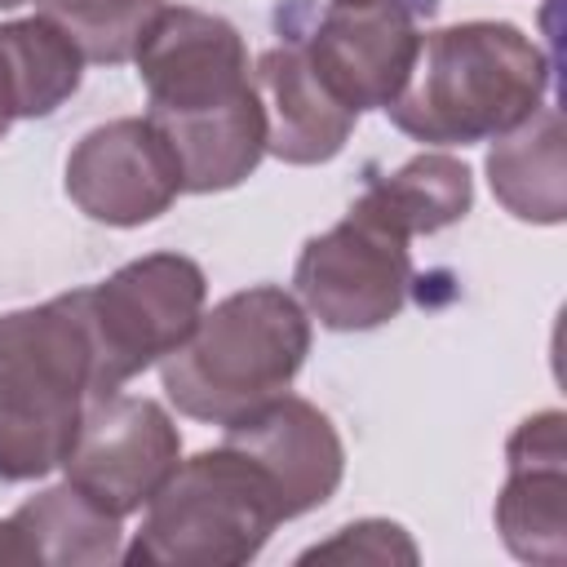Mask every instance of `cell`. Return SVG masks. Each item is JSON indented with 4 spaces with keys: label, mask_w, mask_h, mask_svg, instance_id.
Listing matches in <instances>:
<instances>
[{
    "label": "cell",
    "mask_w": 567,
    "mask_h": 567,
    "mask_svg": "<svg viewBox=\"0 0 567 567\" xmlns=\"http://www.w3.org/2000/svg\"><path fill=\"white\" fill-rule=\"evenodd\" d=\"M549 58L514 22H456L421 35L390 124L425 146H470L518 128L545 106Z\"/></svg>",
    "instance_id": "1"
},
{
    "label": "cell",
    "mask_w": 567,
    "mask_h": 567,
    "mask_svg": "<svg viewBox=\"0 0 567 567\" xmlns=\"http://www.w3.org/2000/svg\"><path fill=\"white\" fill-rule=\"evenodd\" d=\"M310 354V319L297 297L257 284L221 297L164 359L159 381L182 416L230 425L284 394Z\"/></svg>",
    "instance_id": "2"
},
{
    "label": "cell",
    "mask_w": 567,
    "mask_h": 567,
    "mask_svg": "<svg viewBox=\"0 0 567 567\" xmlns=\"http://www.w3.org/2000/svg\"><path fill=\"white\" fill-rule=\"evenodd\" d=\"M93 399V346L80 288L0 315V478L62 465Z\"/></svg>",
    "instance_id": "3"
},
{
    "label": "cell",
    "mask_w": 567,
    "mask_h": 567,
    "mask_svg": "<svg viewBox=\"0 0 567 567\" xmlns=\"http://www.w3.org/2000/svg\"><path fill=\"white\" fill-rule=\"evenodd\" d=\"M279 523L284 509L261 465L221 443L177 461L120 558L128 567H239Z\"/></svg>",
    "instance_id": "4"
},
{
    "label": "cell",
    "mask_w": 567,
    "mask_h": 567,
    "mask_svg": "<svg viewBox=\"0 0 567 567\" xmlns=\"http://www.w3.org/2000/svg\"><path fill=\"white\" fill-rule=\"evenodd\" d=\"M208 279L182 252H151L93 288H80V310L93 346V399L168 359L199 323Z\"/></svg>",
    "instance_id": "5"
},
{
    "label": "cell",
    "mask_w": 567,
    "mask_h": 567,
    "mask_svg": "<svg viewBox=\"0 0 567 567\" xmlns=\"http://www.w3.org/2000/svg\"><path fill=\"white\" fill-rule=\"evenodd\" d=\"M439 0H328L319 13L301 4V27L279 9V27L323 89L363 115L368 106H390L412 75L421 49V22L434 18Z\"/></svg>",
    "instance_id": "6"
},
{
    "label": "cell",
    "mask_w": 567,
    "mask_h": 567,
    "mask_svg": "<svg viewBox=\"0 0 567 567\" xmlns=\"http://www.w3.org/2000/svg\"><path fill=\"white\" fill-rule=\"evenodd\" d=\"M301 306L332 332H368L390 323L412 288L408 235L350 204L323 235L306 239L292 270Z\"/></svg>",
    "instance_id": "7"
},
{
    "label": "cell",
    "mask_w": 567,
    "mask_h": 567,
    "mask_svg": "<svg viewBox=\"0 0 567 567\" xmlns=\"http://www.w3.org/2000/svg\"><path fill=\"white\" fill-rule=\"evenodd\" d=\"M182 461V434L173 416L142 394H102L89 399L62 474L97 509L128 518L137 514Z\"/></svg>",
    "instance_id": "8"
},
{
    "label": "cell",
    "mask_w": 567,
    "mask_h": 567,
    "mask_svg": "<svg viewBox=\"0 0 567 567\" xmlns=\"http://www.w3.org/2000/svg\"><path fill=\"white\" fill-rule=\"evenodd\" d=\"M182 190V159L146 115L106 120L66 155V195L102 226L155 221Z\"/></svg>",
    "instance_id": "9"
},
{
    "label": "cell",
    "mask_w": 567,
    "mask_h": 567,
    "mask_svg": "<svg viewBox=\"0 0 567 567\" xmlns=\"http://www.w3.org/2000/svg\"><path fill=\"white\" fill-rule=\"evenodd\" d=\"M133 62L151 97L146 115L213 111L252 89L248 49L239 31L226 18L186 4H164Z\"/></svg>",
    "instance_id": "10"
},
{
    "label": "cell",
    "mask_w": 567,
    "mask_h": 567,
    "mask_svg": "<svg viewBox=\"0 0 567 567\" xmlns=\"http://www.w3.org/2000/svg\"><path fill=\"white\" fill-rule=\"evenodd\" d=\"M221 430H226L221 443L239 447L248 461L261 465V474L270 478L279 496L284 518L319 509L341 487L346 447H341L337 425L328 421V412H319L315 403L288 390Z\"/></svg>",
    "instance_id": "11"
},
{
    "label": "cell",
    "mask_w": 567,
    "mask_h": 567,
    "mask_svg": "<svg viewBox=\"0 0 567 567\" xmlns=\"http://www.w3.org/2000/svg\"><path fill=\"white\" fill-rule=\"evenodd\" d=\"M496 532L523 563L558 567L567 554V443L563 412L518 421L505 443V487L496 496Z\"/></svg>",
    "instance_id": "12"
},
{
    "label": "cell",
    "mask_w": 567,
    "mask_h": 567,
    "mask_svg": "<svg viewBox=\"0 0 567 567\" xmlns=\"http://www.w3.org/2000/svg\"><path fill=\"white\" fill-rule=\"evenodd\" d=\"M257 93L266 106V151L284 164H328L354 133V111L341 106L297 40H284L257 58Z\"/></svg>",
    "instance_id": "13"
},
{
    "label": "cell",
    "mask_w": 567,
    "mask_h": 567,
    "mask_svg": "<svg viewBox=\"0 0 567 567\" xmlns=\"http://www.w3.org/2000/svg\"><path fill=\"white\" fill-rule=\"evenodd\" d=\"M182 159V186L190 195H213L239 186L266 155V106L257 84L213 111L190 115H146Z\"/></svg>",
    "instance_id": "14"
},
{
    "label": "cell",
    "mask_w": 567,
    "mask_h": 567,
    "mask_svg": "<svg viewBox=\"0 0 567 567\" xmlns=\"http://www.w3.org/2000/svg\"><path fill=\"white\" fill-rule=\"evenodd\" d=\"M492 195L518 221L554 226L567 213V177H563V115L558 106H540L518 128L501 133L487 151Z\"/></svg>",
    "instance_id": "15"
},
{
    "label": "cell",
    "mask_w": 567,
    "mask_h": 567,
    "mask_svg": "<svg viewBox=\"0 0 567 567\" xmlns=\"http://www.w3.org/2000/svg\"><path fill=\"white\" fill-rule=\"evenodd\" d=\"M120 523L115 514L97 509L84 492L71 483L44 487L40 496L22 501L9 514V532L18 540L22 563H49V567H97L115 563L120 549Z\"/></svg>",
    "instance_id": "16"
},
{
    "label": "cell",
    "mask_w": 567,
    "mask_h": 567,
    "mask_svg": "<svg viewBox=\"0 0 567 567\" xmlns=\"http://www.w3.org/2000/svg\"><path fill=\"white\" fill-rule=\"evenodd\" d=\"M399 235H434L452 221H461L474 204V177L461 159L443 151H421L403 168L372 177L363 195L354 199Z\"/></svg>",
    "instance_id": "17"
},
{
    "label": "cell",
    "mask_w": 567,
    "mask_h": 567,
    "mask_svg": "<svg viewBox=\"0 0 567 567\" xmlns=\"http://www.w3.org/2000/svg\"><path fill=\"white\" fill-rule=\"evenodd\" d=\"M0 58H4L9 80H13L18 120L53 115L80 89V75H84V53L44 13L4 22L0 27Z\"/></svg>",
    "instance_id": "18"
},
{
    "label": "cell",
    "mask_w": 567,
    "mask_h": 567,
    "mask_svg": "<svg viewBox=\"0 0 567 567\" xmlns=\"http://www.w3.org/2000/svg\"><path fill=\"white\" fill-rule=\"evenodd\" d=\"M40 13L75 40L84 62L120 66L137 58L164 0H40Z\"/></svg>",
    "instance_id": "19"
},
{
    "label": "cell",
    "mask_w": 567,
    "mask_h": 567,
    "mask_svg": "<svg viewBox=\"0 0 567 567\" xmlns=\"http://www.w3.org/2000/svg\"><path fill=\"white\" fill-rule=\"evenodd\" d=\"M416 558H421V549L412 545V536L399 523H390V518H359V523L337 527L332 540L301 549L297 563H377V567L408 563L412 567Z\"/></svg>",
    "instance_id": "20"
},
{
    "label": "cell",
    "mask_w": 567,
    "mask_h": 567,
    "mask_svg": "<svg viewBox=\"0 0 567 567\" xmlns=\"http://www.w3.org/2000/svg\"><path fill=\"white\" fill-rule=\"evenodd\" d=\"M18 120V97H13V80H9V66L0 58V137L9 133V124Z\"/></svg>",
    "instance_id": "21"
},
{
    "label": "cell",
    "mask_w": 567,
    "mask_h": 567,
    "mask_svg": "<svg viewBox=\"0 0 567 567\" xmlns=\"http://www.w3.org/2000/svg\"><path fill=\"white\" fill-rule=\"evenodd\" d=\"M18 4H27V0H0V9H18Z\"/></svg>",
    "instance_id": "22"
}]
</instances>
